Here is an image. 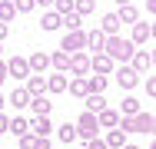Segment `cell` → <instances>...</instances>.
<instances>
[{
    "instance_id": "f907efd6",
    "label": "cell",
    "mask_w": 156,
    "mask_h": 149,
    "mask_svg": "<svg viewBox=\"0 0 156 149\" xmlns=\"http://www.w3.org/2000/svg\"><path fill=\"white\" fill-rule=\"evenodd\" d=\"M150 149H156V139H153V146H150Z\"/></svg>"
},
{
    "instance_id": "5bb4252c",
    "label": "cell",
    "mask_w": 156,
    "mask_h": 149,
    "mask_svg": "<svg viewBox=\"0 0 156 149\" xmlns=\"http://www.w3.org/2000/svg\"><path fill=\"white\" fill-rule=\"evenodd\" d=\"M63 27V17L60 13H53V10H47L43 17H40V30H47V33H57Z\"/></svg>"
},
{
    "instance_id": "7c38bea8",
    "label": "cell",
    "mask_w": 156,
    "mask_h": 149,
    "mask_svg": "<svg viewBox=\"0 0 156 149\" xmlns=\"http://www.w3.org/2000/svg\"><path fill=\"white\" fill-rule=\"evenodd\" d=\"M146 40H150V23H143V20H140V23H133V33H129V43L143 50V43H146Z\"/></svg>"
},
{
    "instance_id": "ab89813d",
    "label": "cell",
    "mask_w": 156,
    "mask_h": 149,
    "mask_svg": "<svg viewBox=\"0 0 156 149\" xmlns=\"http://www.w3.org/2000/svg\"><path fill=\"white\" fill-rule=\"evenodd\" d=\"M3 80H7V60H0V86H3Z\"/></svg>"
},
{
    "instance_id": "8992f818",
    "label": "cell",
    "mask_w": 156,
    "mask_h": 149,
    "mask_svg": "<svg viewBox=\"0 0 156 149\" xmlns=\"http://www.w3.org/2000/svg\"><path fill=\"white\" fill-rule=\"evenodd\" d=\"M90 70H93L96 76H106V80H110V73H113V60L106 57V53H96V57H90Z\"/></svg>"
},
{
    "instance_id": "d4e9b609",
    "label": "cell",
    "mask_w": 156,
    "mask_h": 149,
    "mask_svg": "<svg viewBox=\"0 0 156 149\" xmlns=\"http://www.w3.org/2000/svg\"><path fill=\"white\" fill-rule=\"evenodd\" d=\"M93 10H96V0H73V13H76V17H83V20H87Z\"/></svg>"
},
{
    "instance_id": "e575fe53",
    "label": "cell",
    "mask_w": 156,
    "mask_h": 149,
    "mask_svg": "<svg viewBox=\"0 0 156 149\" xmlns=\"http://www.w3.org/2000/svg\"><path fill=\"white\" fill-rule=\"evenodd\" d=\"M33 149H53V143L43 139V136H33Z\"/></svg>"
},
{
    "instance_id": "4fadbf2b",
    "label": "cell",
    "mask_w": 156,
    "mask_h": 149,
    "mask_svg": "<svg viewBox=\"0 0 156 149\" xmlns=\"http://www.w3.org/2000/svg\"><path fill=\"white\" fill-rule=\"evenodd\" d=\"M100 33L110 40V36H120V17L116 13H106L103 17V23H100Z\"/></svg>"
},
{
    "instance_id": "7a4b0ae2",
    "label": "cell",
    "mask_w": 156,
    "mask_h": 149,
    "mask_svg": "<svg viewBox=\"0 0 156 149\" xmlns=\"http://www.w3.org/2000/svg\"><path fill=\"white\" fill-rule=\"evenodd\" d=\"M76 126V139H83V143H90V139H100V123H96L93 113H80V119L73 123Z\"/></svg>"
},
{
    "instance_id": "5b68a950",
    "label": "cell",
    "mask_w": 156,
    "mask_h": 149,
    "mask_svg": "<svg viewBox=\"0 0 156 149\" xmlns=\"http://www.w3.org/2000/svg\"><path fill=\"white\" fill-rule=\"evenodd\" d=\"M70 73L80 76V80H87V73H90V53H73L70 57Z\"/></svg>"
},
{
    "instance_id": "603a6c76",
    "label": "cell",
    "mask_w": 156,
    "mask_h": 149,
    "mask_svg": "<svg viewBox=\"0 0 156 149\" xmlns=\"http://www.w3.org/2000/svg\"><path fill=\"white\" fill-rule=\"evenodd\" d=\"M10 133H13L17 139L27 136V133H30V119H27V116H13V119H10Z\"/></svg>"
},
{
    "instance_id": "74e56055",
    "label": "cell",
    "mask_w": 156,
    "mask_h": 149,
    "mask_svg": "<svg viewBox=\"0 0 156 149\" xmlns=\"http://www.w3.org/2000/svg\"><path fill=\"white\" fill-rule=\"evenodd\" d=\"M146 96H153V99H156V76L146 80Z\"/></svg>"
},
{
    "instance_id": "ba28073f",
    "label": "cell",
    "mask_w": 156,
    "mask_h": 149,
    "mask_svg": "<svg viewBox=\"0 0 156 149\" xmlns=\"http://www.w3.org/2000/svg\"><path fill=\"white\" fill-rule=\"evenodd\" d=\"M27 63H30V73L43 76V73L50 70V53H43V50H33V57H27Z\"/></svg>"
},
{
    "instance_id": "c3c4849f",
    "label": "cell",
    "mask_w": 156,
    "mask_h": 149,
    "mask_svg": "<svg viewBox=\"0 0 156 149\" xmlns=\"http://www.w3.org/2000/svg\"><path fill=\"white\" fill-rule=\"evenodd\" d=\"M150 60H153V66H156V50H153V53H150Z\"/></svg>"
},
{
    "instance_id": "83f0119b",
    "label": "cell",
    "mask_w": 156,
    "mask_h": 149,
    "mask_svg": "<svg viewBox=\"0 0 156 149\" xmlns=\"http://www.w3.org/2000/svg\"><path fill=\"white\" fill-rule=\"evenodd\" d=\"M57 136H60V143H76V126L73 123H60V129H57Z\"/></svg>"
},
{
    "instance_id": "6da1fadb",
    "label": "cell",
    "mask_w": 156,
    "mask_h": 149,
    "mask_svg": "<svg viewBox=\"0 0 156 149\" xmlns=\"http://www.w3.org/2000/svg\"><path fill=\"white\" fill-rule=\"evenodd\" d=\"M103 53H106L110 60H116V63H123V66H129V60H133V53H136V47H133L126 36H110L106 47H103Z\"/></svg>"
},
{
    "instance_id": "277c9868",
    "label": "cell",
    "mask_w": 156,
    "mask_h": 149,
    "mask_svg": "<svg viewBox=\"0 0 156 149\" xmlns=\"http://www.w3.org/2000/svg\"><path fill=\"white\" fill-rule=\"evenodd\" d=\"M7 76L30 80V63H27V57H10V60H7Z\"/></svg>"
},
{
    "instance_id": "e0dca14e",
    "label": "cell",
    "mask_w": 156,
    "mask_h": 149,
    "mask_svg": "<svg viewBox=\"0 0 156 149\" xmlns=\"http://www.w3.org/2000/svg\"><path fill=\"white\" fill-rule=\"evenodd\" d=\"M129 66L136 70V73H146L150 66H153V60H150V50H136L133 60H129Z\"/></svg>"
},
{
    "instance_id": "8fae6325",
    "label": "cell",
    "mask_w": 156,
    "mask_h": 149,
    "mask_svg": "<svg viewBox=\"0 0 156 149\" xmlns=\"http://www.w3.org/2000/svg\"><path fill=\"white\" fill-rule=\"evenodd\" d=\"M103 146L106 149H123L126 146V133L123 129H106L103 133Z\"/></svg>"
},
{
    "instance_id": "681fc988",
    "label": "cell",
    "mask_w": 156,
    "mask_h": 149,
    "mask_svg": "<svg viewBox=\"0 0 156 149\" xmlns=\"http://www.w3.org/2000/svg\"><path fill=\"white\" fill-rule=\"evenodd\" d=\"M153 136H156V116H153Z\"/></svg>"
},
{
    "instance_id": "ffe728a7",
    "label": "cell",
    "mask_w": 156,
    "mask_h": 149,
    "mask_svg": "<svg viewBox=\"0 0 156 149\" xmlns=\"http://www.w3.org/2000/svg\"><path fill=\"white\" fill-rule=\"evenodd\" d=\"M103 47H106V36L100 30H90L87 33V50H93V57H96V53H103Z\"/></svg>"
},
{
    "instance_id": "f1b7e54d",
    "label": "cell",
    "mask_w": 156,
    "mask_h": 149,
    "mask_svg": "<svg viewBox=\"0 0 156 149\" xmlns=\"http://www.w3.org/2000/svg\"><path fill=\"white\" fill-rule=\"evenodd\" d=\"M17 17V7H13V0H0V23H7L10 27V20Z\"/></svg>"
},
{
    "instance_id": "ac0fdd59",
    "label": "cell",
    "mask_w": 156,
    "mask_h": 149,
    "mask_svg": "<svg viewBox=\"0 0 156 149\" xmlns=\"http://www.w3.org/2000/svg\"><path fill=\"white\" fill-rule=\"evenodd\" d=\"M50 66H53L57 73H70V53H63V50H53V53H50Z\"/></svg>"
},
{
    "instance_id": "bcb514c9",
    "label": "cell",
    "mask_w": 156,
    "mask_h": 149,
    "mask_svg": "<svg viewBox=\"0 0 156 149\" xmlns=\"http://www.w3.org/2000/svg\"><path fill=\"white\" fill-rule=\"evenodd\" d=\"M116 3H120V7H129V0H116Z\"/></svg>"
},
{
    "instance_id": "4316f807",
    "label": "cell",
    "mask_w": 156,
    "mask_h": 149,
    "mask_svg": "<svg viewBox=\"0 0 156 149\" xmlns=\"http://www.w3.org/2000/svg\"><path fill=\"white\" fill-rule=\"evenodd\" d=\"M133 123H136V133H153V113H136Z\"/></svg>"
},
{
    "instance_id": "836d02e7",
    "label": "cell",
    "mask_w": 156,
    "mask_h": 149,
    "mask_svg": "<svg viewBox=\"0 0 156 149\" xmlns=\"http://www.w3.org/2000/svg\"><path fill=\"white\" fill-rule=\"evenodd\" d=\"M13 7H17V13H30L37 3H33V0H13Z\"/></svg>"
},
{
    "instance_id": "4dcf8cb0",
    "label": "cell",
    "mask_w": 156,
    "mask_h": 149,
    "mask_svg": "<svg viewBox=\"0 0 156 149\" xmlns=\"http://www.w3.org/2000/svg\"><path fill=\"white\" fill-rule=\"evenodd\" d=\"M110 103L103 99V96H87V113H93V116H100L103 109H106Z\"/></svg>"
},
{
    "instance_id": "f35d334b",
    "label": "cell",
    "mask_w": 156,
    "mask_h": 149,
    "mask_svg": "<svg viewBox=\"0 0 156 149\" xmlns=\"http://www.w3.org/2000/svg\"><path fill=\"white\" fill-rule=\"evenodd\" d=\"M83 149H106V146H103V139H90V143H83Z\"/></svg>"
},
{
    "instance_id": "9a60e30c",
    "label": "cell",
    "mask_w": 156,
    "mask_h": 149,
    "mask_svg": "<svg viewBox=\"0 0 156 149\" xmlns=\"http://www.w3.org/2000/svg\"><path fill=\"white\" fill-rule=\"evenodd\" d=\"M110 86V80L106 76H87V96H103V89Z\"/></svg>"
},
{
    "instance_id": "816d5d0a",
    "label": "cell",
    "mask_w": 156,
    "mask_h": 149,
    "mask_svg": "<svg viewBox=\"0 0 156 149\" xmlns=\"http://www.w3.org/2000/svg\"><path fill=\"white\" fill-rule=\"evenodd\" d=\"M0 50H3V47H0Z\"/></svg>"
},
{
    "instance_id": "2e32d148",
    "label": "cell",
    "mask_w": 156,
    "mask_h": 149,
    "mask_svg": "<svg viewBox=\"0 0 156 149\" xmlns=\"http://www.w3.org/2000/svg\"><path fill=\"white\" fill-rule=\"evenodd\" d=\"M30 106H33V116H50V109H53V103H50L47 93L43 96H30Z\"/></svg>"
},
{
    "instance_id": "44dd1931",
    "label": "cell",
    "mask_w": 156,
    "mask_h": 149,
    "mask_svg": "<svg viewBox=\"0 0 156 149\" xmlns=\"http://www.w3.org/2000/svg\"><path fill=\"white\" fill-rule=\"evenodd\" d=\"M70 86V80L63 76V73H53V76H47V93H66Z\"/></svg>"
},
{
    "instance_id": "60d3db41",
    "label": "cell",
    "mask_w": 156,
    "mask_h": 149,
    "mask_svg": "<svg viewBox=\"0 0 156 149\" xmlns=\"http://www.w3.org/2000/svg\"><path fill=\"white\" fill-rule=\"evenodd\" d=\"M33 3H37V7H50V10H53V3H57V0H33Z\"/></svg>"
},
{
    "instance_id": "f546056e",
    "label": "cell",
    "mask_w": 156,
    "mask_h": 149,
    "mask_svg": "<svg viewBox=\"0 0 156 149\" xmlns=\"http://www.w3.org/2000/svg\"><path fill=\"white\" fill-rule=\"evenodd\" d=\"M66 93H73L76 99H87V80L73 76V80H70V86H66Z\"/></svg>"
},
{
    "instance_id": "1f68e13d",
    "label": "cell",
    "mask_w": 156,
    "mask_h": 149,
    "mask_svg": "<svg viewBox=\"0 0 156 149\" xmlns=\"http://www.w3.org/2000/svg\"><path fill=\"white\" fill-rule=\"evenodd\" d=\"M63 30H66V33H76V30H83V17H76V13L63 17Z\"/></svg>"
},
{
    "instance_id": "d6986e66",
    "label": "cell",
    "mask_w": 156,
    "mask_h": 149,
    "mask_svg": "<svg viewBox=\"0 0 156 149\" xmlns=\"http://www.w3.org/2000/svg\"><path fill=\"white\" fill-rule=\"evenodd\" d=\"M27 93H30V96H43V93H47V76H37V73H30V80H27Z\"/></svg>"
},
{
    "instance_id": "7402d4cb",
    "label": "cell",
    "mask_w": 156,
    "mask_h": 149,
    "mask_svg": "<svg viewBox=\"0 0 156 149\" xmlns=\"http://www.w3.org/2000/svg\"><path fill=\"white\" fill-rule=\"evenodd\" d=\"M10 106H17V109H27V106H30V93H27L23 86H17L13 93H10Z\"/></svg>"
},
{
    "instance_id": "b9f144b4",
    "label": "cell",
    "mask_w": 156,
    "mask_h": 149,
    "mask_svg": "<svg viewBox=\"0 0 156 149\" xmlns=\"http://www.w3.org/2000/svg\"><path fill=\"white\" fill-rule=\"evenodd\" d=\"M7 33H10V27H7V23H0V43L7 40Z\"/></svg>"
},
{
    "instance_id": "30bf717a",
    "label": "cell",
    "mask_w": 156,
    "mask_h": 149,
    "mask_svg": "<svg viewBox=\"0 0 156 149\" xmlns=\"http://www.w3.org/2000/svg\"><path fill=\"white\" fill-rule=\"evenodd\" d=\"M30 133H33V136L50 139V133H53V123H50V116H33V119H30Z\"/></svg>"
},
{
    "instance_id": "d6a6232c",
    "label": "cell",
    "mask_w": 156,
    "mask_h": 149,
    "mask_svg": "<svg viewBox=\"0 0 156 149\" xmlns=\"http://www.w3.org/2000/svg\"><path fill=\"white\" fill-rule=\"evenodd\" d=\"M53 13L70 17V13H73V0H57V3H53Z\"/></svg>"
},
{
    "instance_id": "484cf974",
    "label": "cell",
    "mask_w": 156,
    "mask_h": 149,
    "mask_svg": "<svg viewBox=\"0 0 156 149\" xmlns=\"http://www.w3.org/2000/svg\"><path fill=\"white\" fill-rule=\"evenodd\" d=\"M116 17H120V23H140V10H136L133 3H129V7H120Z\"/></svg>"
},
{
    "instance_id": "ee69618b",
    "label": "cell",
    "mask_w": 156,
    "mask_h": 149,
    "mask_svg": "<svg viewBox=\"0 0 156 149\" xmlns=\"http://www.w3.org/2000/svg\"><path fill=\"white\" fill-rule=\"evenodd\" d=\"M150 40H156V23H150Z\"/></svg>"
},
{
    "instance_id": "8d00e7d4",
    "label": "cell",
    "mask_w": 156,
    "mask_h": 149,
    "mask_svg": "<svg viewBox=\"0 0 156 149\" xmlns=\"http://www.w3.org/2000/svg\"><path fill=\"white\" fill-rule=\"evenodd\" d=\"M20 149H33V133H27V136H20Z\"/></svg>"
},
{
    "instance_id": "7dc6e473",
    "label": "cell",
    "mask_w": 156,
    "mask_h": 149,
    "mask_svg": "<svg viewBox=\"0 0 156 149\" xmlns=\"http://www.w3.org/2000/svg\"><path fill=\"white\" fill-rule=\"evenodd\" d=\"M123 149H140V146H133V143H126V146H123Z\"/></svg>"
},
{
    "instance_id": "cb8c5ba5",
    "label": "cell",
    "mask_w": 156,
    "mask_h": 149,
    "mask_svg": "<svg viewBox=\"0 0 156 149\" xmlns=\"http://www.w3.org/2000/svg\"><path fill=\"white\" fill-rule=\"evenodd\" d=\"M140 113V99L136 96H123L120 99V116H136Z\"/></svg>"
},
{
    "instance_id": "52a82bcc",
    "label": "cell",
    "mask_w": 156,
    "mask_h": 149,
    "mask_svg": "<svg viewBox=\"0 0 156 149\" xmlns=\"http://www.w3.org/2000/svg\"><path fill=\"white\" fill-rule=\"evenodd\" d=\"M113 76H116V83H120L123 89H136V83H140V73H136L133 66H120Z\"/></svg>"
},
{
    "instance_id": "3957f363",
    "label": "cell",
    "mask_w": 156,
    "mask_h": 149,
    "mask_svg": "<svg viewBox=\"0 0 156 149\" xmlns=\"http://www.w3.org/2000/svg\"><path fill=\"white\" fill-rule=\"evenodd\" d=\"M60 50H63V53H70V57H73V53H87V33H83V30L66 33V36L60 40Z\"/></svg>"
},
{
    "instance_id": "7bdbcfd3",
    "label": "cell",
    "mask_w": 156,
    "mask_h": 149,
    "mask_svg": "<svg viewBox=\"0 0 156 149\" xmlns=\"http://www.w3.org/2000/svg\"><path fill=\"white\" fill-rule=\"evenodd\" d=\"M146 10H150V13L156 17V0H146Z\"/></svg>"
},
{
    "instance_id": "f6af8a7d",
    "label": "cell",
    "mask_w": 156,
    "mask_h": 149,
    "mask_svg": "<svg viewBox=\"0 0 156 149\" xmlns=\"http://www.w3.org/2000/svg\"><path fill=\"white\" fill-rule=\"evenodd\" d=\"M3 106H7V96H3V93H0V113H3Z\"/></svg>"
},
{
    "instance_id": "9c48e42d",
    "label": "cell",
    "mask_w": 156,
    "mask_h": 149,
    "mask_svg": "<svg viewBox=\"0 0 156 149\" xmlns=\"http://www.w3.org/2000/svg\"><path fill=\"white\" fill-rule=\"evenodd\" d=\"M120 109H113V106H106L100 116H96V123H100V129H120Z\"/></svg>"
},
{
    "instance_id": "d590c367",
    "label": "cell",
    "mask_w": 156,
    "mask_h": 149,
    "mask_svg": "<svg viewBox=\"0 0 156 149\" xmlns=\"http://www.w3.org/2000/svg\"><path fill=\"white\" fill-rule=\"evenodd\" d=\"M10 133V119H7V113H0V136H7Z\"/></svg>"
}]
</instances>
